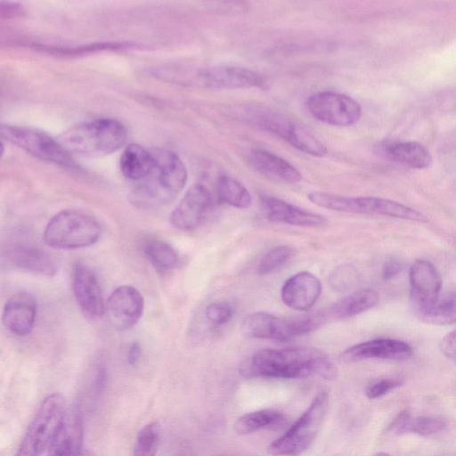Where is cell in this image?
Listing matches in <instances>:
<instances>
[{"instance_id":"5bb4252c","label":"cell","mask_w":456,"mask_h":456,"mask_svg":"<svg viewBox=\"0 0 456 456\" xmlns=\"http://www.w3.org/2000/svg\"><path fill=\"white\" fill-rule=\"evenodd\" d=\"M198 83L214 89H245L262 87L265 78L247 68L229 65L208 67L198 71Z\"/></svg>"},{"instance_id":"ba28073f","label":"cell","mask_w":456,"mask_h":456,"mask_svg":"<svg viewBox=\"0 0 456 456\" xmlns=\"http://www.w3.org/2000/svg\"><path fill=\"white\" fill-rule=\"evenodd\" d=\"M66 412L63 396L59 393L48 395L31 419L15 456H41L47 451Z\"/></svg>"},{"instance_id":"f35d334b","label":"cell","mask_w":456,"mask_h":456,"mask_svg":"<svg viewBox=\"0 0 456 456\" xmlns=\"http://www.w3.org/2000/svg\"><path fill=\"white\" fill-rule=\"evenodd\" d=\"M402 265L398 261L387 260L382 267V277L384 280H391L400 273Z\"/></svg>"},{"instance_id":"f546056e","label":"cell","mask_w":456,"mask_h":456,"mask_svg":"<svg viewBox=\"0 0 456 456\" xmlns=\"http://www.w3.org/2000/svg\"><path fill=\"white\" fill-rule=\"evenodd\" d=\"M416 314L421 321L431 324L456 323V292L439 297L431 306Z\"/></svg>"},{"instance_id":"277c9868","label":"cell","mask_w":456,"mask_h":456,"mask_svg":"<svg viewBox=\"0 0 456 456\" xmlns=\"http://www.w3.org/2000/svg\"><path fill=\"white\" fill-rule=\"evenodd\" d=\"M101 233V225L94 216L81 210L65 209L48 221L44 240L53 248L77 249L94 245Z\"/></svg>"},{"instance_id":"2e32d148","label":"cell","mask_w":456,"mask_h":456,"mask_svg":"<svg viewBox=\"0 0 456 456\" xmlns=\"http://www.w3.org/2000/svg\"><path fill=\"white\" fill-rule=\"evenodd\" d=\"M2 258L10 267L17 270L52 276L56 273L54 258L41 248L26 243H12L3 251Z\"/></svg>"},{"instance_id":"cb8c5ba5","label":"cell","mask_w":456,"mask_h":456,"mask_svg":"<svg viewBox=\"0 0 456 456\" xmlns=\"http://www.w3.org/2000/svg\"><path fill=\"white\" fill-rule=\"evenodd\" d=\"M119 164L123 175L137 183L144 179L152 170L155 157L152 150L139 144H130L123 151Z\"/></svg>"},{"instance_id":"8d00e7d4","label":"cell","mask_w":456,"mask_h":456,"mask_svg":"<svg viewBox=\"0 0 456 456\" xmlns=\"http://www.w3.org/2000/svg\"><path fill=\"white\" fill-rule=\"evenodd\" d=\"M401 385L402 381L395 379H378L367 387L365 395L369 399H377L382 397Z\"/></svg>"},{"instance_id":"52a82bcc","label":"cell","mask_w":456,"mask_h":456,"mask_svg":"<svg viewBox=\"0 0 456 456\" xmlns=\"http://www.w3.org/2000/svg\"><path fill=\"white\" fill-rule=\"evenodd\" d=\"M308 200L321 208L347 213L376 215L403 220L427 222L419 211L395 200L379 197H349L335 193L313 191Z\"/></svg>"},{"instance_id":"8fae6325","label":"cell","mask_w":456,"mask_h":456,"mask_svg":"<svg viewBox=\"0 0 456 456\" xmlns=\"http://www.w3.org/2000/svg\"><path fill=\"white\" fill-rule=\"evenodd\" d=\"M409 281L411 301L415 314L428 308L439 298L442 278L431 262L416 260L410 268Z\"/></svg>"},{"instance_id":"74e56055","label":"cell","mask_w":456,"mask_h":456,"mask_svg":"<svg viewBox=\"0 0 456 456\" xmlns=\"http://www.w3.org/2000/svg\"><path fill=\"white\" fill-rule=\"evenodd\" d=\"M439 346L444 356L456 361V329L447 333L442 338Z\"/></svg>"},{"instance_id":"44dd1931","label":"cell","mask_w":456,"mask_h":456,"mask_svg":"<svg viewBox=\"0 0 456 456\" xmlns=\"http://www.w3.org/2000/svg\"><path fill=\"white\" fill-rule=\"evenodd\" d=\"M261 205L265 217L273 223L307 227L327 223L324 216L302 209L276 197L264 196Z\"/></svg>"},{"instance_id":"7c38bea8","label":"cell","mask_w":456,"mask_h":456,"mask_svg":"<svg viewBox=\"0 0 456 456\" xmlns=\"http://www.w3.org/2000/svg\"><path fill=\"white\" fill-rule=\"evenodd\" d=\"M211 207L212 196L208 189L202 183H195L170 214V223L178 230H193L203 223Z\"/></svg>"},{"instance_id":"b9f144b4","label":"cell","mask_w":456,"mask_h":456,"mask_svg":"<svg viewBox=\"0 0 456 456\" xmlns=\"http://www.w3.org/2000/svg\"><path fill=\"white\" fill-rule=\"evenodd\" d=\"M371 456H389V455L387 453H386V452H377V453H375V454H373Z\"/></svg>"},{"instance_id":"83f0119b","label":"cell","mask_w":456,"mask_h":456,"mask_svg":"<svg viewBox=\"0 0 456 456\" xmlns=\"http://www.w3.org/2000/svg\"><path fill=\"white\" fill-rule=\"evenodd\" d=\"M282 419L283 415L280 411L272 408L262 409L239 417L234 422L233 428L240 436L248 435L278 425Z\"/></svg>"},{"instance_id":"d6986e66","label":"cell","mask_w":456,"mask_h":456,"mask_svg":"<svg viewBox=\"0 0 456 456\" xmlns=\"http://www.w3.org/2000/svg\"><path fill=\"white\" fill-rule=\"evenodd\" d=\"M83 417L80 408L74 405L66 412L64 420L49 445L46 456H79L83 448Z\"/></svg>"},{"instance_id":"6da1fadb","label":"cell","mask_w":456,"mask_h":456,"mask_svg":"<svg viewBox=\"0 0 456 456\" xmlns=\"http://www.w3.org/2000/svg\"><path fill=\"white\" fill-rule=\"evenodd\" d=\"M247 378L303 379L319 376L334 379L338 368L319 349L308 346L264 348L256 351L240 368Z\"/></svg>"},{"instance_id":"30bf717a","label":"cell","mask_w":456,"mask_h":456,"mask_svg":"<svg viewBox=\"0 0 456 456\" xmlns=\"http://www.w3.org/2000/svg\"><path fill=\"white\" fill-rule=\"evenodd\" d=\"M306 108L315 119L333 126H353L362 117V107L354 99L332 91L312 94L306 101Z\"/></svg>"},{"instance_id":"f1b7e54d","label":"cell","mask_w":456,"mask_h":456,"mask_svg":"<svg viewBox=\"0 0 456 456\" xmlns=\"http://www.w3.org/2000/svg\"><path fill=\"white\" fill-rule=\"evenodd\" d=\"M142 248L148 260L158 271H170L179 264L180 259L177 251L165 240L160 239L147 240Z\"/></svg>"},{"instance_id":"836d02e7","label":"cell","mask_w":456,"mask_h":456,"mask_svg":"<svg viewBox=\"0 0 456 456\" xmlns=\"http://www.w3.org/2000/svg\"><path fill=\"white\" fill-rule=\"evenodd\" d=\"M294 253V249L289 246H278L273 248L261 259L257 273L260 275L271 273L289 260Z\"/></svg>"},{"instance_id":"7402d4cb","label":"cell","mask_w":456,"mask_h":456,"mask_svg":"<svg viewBox=\"0 0 456 456\" xmlns=\"http://www.w3.org/2000/svg\"><path fill=\"white\" fill-rule=\"evenodd\" d=\"M37 317L34 297L26 292L12 296L5 303L2 319L4 326L13 334L25 336L33 330Z\"/></svg>"},{"instance_id":"7a4b0ae2","label":"cell","mask_w":456,"mask_h":456,"mask_svg":"<svg viewBox=\"0 0 456 456\" xmlns=\"http://www.w3.org/2000/svg\"><path fill=\"white\" fill-rule=\"evenodd\" d=\"M155 164L150 174L136 183L130 193L131 202L141 208L165 205L183 191L187 182L183 161L168 150H152Z\"/></svg>"},{"instance_id":"3957f363","label":"cell","mask_w":456,"mask_h":456,"mask_svg":"<svg viewBox=\"0 0 456 456\" xmlns=\"http://www.w3.org/2000/svg\"><path fill=\"white\" fill-rule=\"evenodd\" d=\"M126 135L125 126L118 120L98 118L69 128L58 141L71 155L102 157L118 150Z\"/></svg>"},{"instance_id":"9c48e42d","label":"cell","mask_w":456,"mask_h":456,"mask_svg":"<svg viewBox=\"0 0 456 456\" xmlns=\"http://www.w3.org/2000/svg\"><path fill=\"white\" fill-rule=\"evenodd\" d=\"M4 139L43 160L63 167H75L72 155L49 134L42 130L28 126L3 125Z\"/></svg>"},{"instance_id":"603a6c76","label":"cell","mask_w":456,"mask_h":456,"mask_svg":"<svg viewBox=\"0 0 456 456\" xmlns=\"http://www.w3.org/2000/svg\"><path fill=\"white\" fill-rule=\"evenodd\" d=\"M250 167L261 175L287 183H297L302 175L281 157L263 149L253 150L248 156Z\"/></svg>"},{"instance_id":"4316f807","label":"cell","mask_w":456,"mask_h":456,"mask_svg":"<svg viewBox=\"0 0 456 456\" xmlns=\"http://www.w3.org/2000/svg\"><path fill=\"white\" fill-rule=\"evenodd\" d=\"M444 419L437 417L411 416L408 411H402L391 425L394 433L417 434L429 436L440 432L445 428Z\"/></svg>"},{"instance_id":"4fadbf2b","label":"cell","mask_w":456,"mask_h":456,"mask_svg":"<svg viewBox=\"0 0 456 456\" xmlns=\"http://www.w3.org/2000/svg\"><path fill=\"white\" fill-rule=\"evenodd\" d=\"M143 306L144 301L141 292L131 285H122L110 295L105 311L114 328L126 330L139 322Z\"/></svg>"},{"instance_id":"7bdbcfd3","label":"cell","mask_w":456,"mask_h":456,"mask_svg":"<svg viewBox=\"0 0 456 456\" xmlns=\"http://www.w3.org/2000/svg\"><path fill=\"white\" fill-rule=\"evenodd\" d=\"M217 456H235V455L222 454V455H217Z\"/></svg>"},{"instance_id":"8992f818","label":"cell","mask_w":456,"mask_h":456,"mask_svg":"<svg viewBox=\"0 0 456 456\" xmlns=\"http://www.w3.org/2000/svg\"><path fill=\"white\" fill-rule=\"evenodd\" d=\"M326 320L324 313L285 318L256 312L244 318L240 332L247 338L289 342L316 330Z\"/></svg>"},{"instance_id":"1f68e13d","label":"cell","mask_w":456,"mask_h":456,"mask_svg":"<svg viewBox=\"0 0 456 456\" xmlns=\"http://www.w3.org/2000/svg\"><path fill=\"white\" fill-rule=\"evenodd\" d=\"M287 142L308 155L322 157L327 153L326 146L310 130L298 123H296Z\"/></svg>"},{"instance_id":"ffe728a7","label":"cell","mask_w":456,"mask_h":456,"mask_svg":"<svg viewBox=\"0 0 456 456\" xmlns=\"http://www.w3.org/2000/svg\"><path fill=\"white\" fill-rule=\"evenodd\" d=\"M377 153L385 159L414 169H425L433 163L428 149L415 141H385L376 147Z\"/></svg>"},{"instance_id":"e0dca14e","label":"cell","mask_w":456,"mask_h":456,"mask_svg":"<svg viewBox=\"0 0 456 456\" xmlns=\"http://www.w3.org/2000/svg\"><path fill=\"white\" fill-rule=\"evenodd\" d=\"M412 355L411 346L394 338H376L354 345L345 350L342 358L355 362L370 359L403 361Z\"/></svg>"},{"instance_id":"d590c367","label":"cell","mask_w":456,"mask_h":456,"mask_svg":"<svg viewBox=\"0 0 456 456\" xmlns=\"http://www.w3.org/2000/svg\"><path fill=\"white\" fill-rule=\"evenodd\" d=\"M205 315L211 323L223 325L232 318L233 309L228 302H214L207 306Z\"/></svg>"},{"instance_id":"ee69618b","label":"cell","mask_w":456,"mask_h":456,"mask_svg":"<svg viewBox=\"0 0 456 456\" xmlns=\"http://www.w3.org/2000/svg\"><path fill=\"white\" fill-rule=\"evenodd\" d=\"M335 456H342V455H335Z\"/></svg>"},{"instance_id":"9a60e30c","label":"cell","mask_w":456,"mask_h":456,"mask_svg":"<svg viewBox=\"0 0 456 456\" xmlns=\"http://www.w3.org/2000/svg\"><path fill=\"white\" fill-rule=\"evenodd\" d=\"M72 290L77 305L89 319L101 318L105 306L98 281L92 270L81 262L72 269Z\"/></svg>"},{"instance_id":"e575fe53","label":"cell","mask_w":456,"mask_h":456,"mask_svg":"<svg viewBox=\"0 0 456 456\" xmlns=\"http://www.w3.org/2000/svg\"><path fill=\"white\" fill-rule=\"evenodd\" d=\"M355 272L350 265L338 266L330 275V284L333 289L345 291L354 282Z\"/></svg>"},{"instance_id":"d6a6232c","label":"cell","mask_w":456,"mask_h":456,"mask_svg":"<svg viewBox=\"0 0 456 456\" xmlns=\"http://www.w3.org/2000/svg\"><path fill=\"white\" fill-rule=\"evenodd\" d=\"M161 427L158 421L144 425L137 433L133 456H155L160 443Z\"/></svg>"},{"instance_id":"484cf974","label":"cell","mask_w":456,"mask_h":456,"mask_svg":"<svg viewBox=\"0 0 456 456\" xmlns=\"http://www.w3.org/2000/svg\"><path fill=\"white\" fill-rule=\"evenodd\" d=\"M241 114L246 120L287 141L297 122L281 113L262 107H247Z\"/></svg>"},{"instance_id":"ab89813d","label":"cell","mask_w":456,"mask_h":456,"mask_svg":"<svg viewBox=\"0 0 456 456\" xmlns=\"http://www.w3.org/2000/svg\"><path fill=\"white\" fill-rule=\"evenodd\" d=\"M141 356V346L137 342H133L127 350L126 360L129 365L134 366Z\"/></svg>"},{"instance_id":"4dcf8cb0","label":"cell","mask_w":456,"mask_h":456,"mask_svg":"<svg viewBox=\"0 0 456 456\" xmlns=\"http://www.w3.org/2000/svg\"><path fill=\"white\" fill-rule=\"evenodd\" d=\"M216 193L220 201L237 208H248L252 202L248 189L239 180L229 175L219 177Z\"/></svg>"},{"instance_id":"ac0fdd59","label":"cell","mask_w":456,"mask_h":456,"mask_svg":"<svg viewBox=\"0 0 456 456\" xmlns=\"http://www.w3.org/2000/svg\"><path fill=\"white\" fill-rule=\"evenodd\" d=\"M322 293V282L309 272H300L289 277L282 285L281 297L288 307L298 311L311 309Z\"/></svg>"},{"instance_id":"5b68a950","label":"cell","mask_w":456,"mask_h":456,"mask_svg":"<svg viewBox=\"0 0 456 456\" xmlns=\"http://www.w3.org/2000/svg\"><path fill=\"white\" fill-rule=\"evenodd\" d=\"M330 397L320 392L300 417L267 447L274 456H298L305 452L318 436L329 411Z\"/></svg>"},{"instance_id":"d4e9b609","label":"cell","mask_w":456,"mask_h":456,"mask_svg":"<svg viewBox=\"0 0 456 456\" xmlns=\"http://www.w3.org/2000/svg\"><path fill=\"white\" fill-rule=\"evenodd\" d=\"M379 300V295L376 290L362 289L333 304L325 314L327 318H349L372 308Z\"/></svg>"},{"instance_id":"60d3db41","label":"cell","mask_w":456,"mask_h":456,"mask_svg":"<svg viewBox=\"0 0 456 456\" xmlns=\"http://www.w3.org/2000/svg\"><path fill=\"white\" fill-rule=\"evenodd\" d=\"M79 456H95V454L87 449H83Z\"/></svg>"}]
</instances>
